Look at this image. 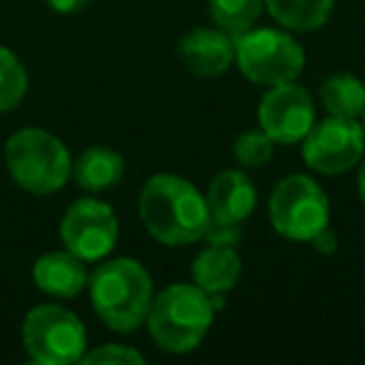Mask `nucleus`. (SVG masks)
Segmentation results:
<instances>
[{"label":"nucleus","instance_id":"f257e3e1","mask_svg":"<svg viewBox=\"0 0 365 365\" xmlns=\"http://www.w3.org/2000/svg\"><path fill=\"white\" fill-rule=\"evenodd\" d=\"M140 218L148 233L165 245H188L208 228V203L193 182L178 175H153L140 193Z\"/></svg>","mask_w":365,"mask_h":365},{"label":"nucleus","instance_id":"f03ea898","mask_svg":"<svg viewBox=\"0 0 365 365\" xmlns=\"http://www.w3.org/2000/svg\"><path fill=\"white\" fill-rule=\"evenodd\" d=\"M91 300L98 318L118 333L140 328L153 303V280L133 258H118L91 275Z\"/></svg>","mask_w":365,"mask_h":365},{"label":"nucleus","instance_id":"7ed1b4c3","mask_svg":"<svg viewBox=\"0 0 365 365\" xmlns=\"http://www.w3.org/2000/svg\"><path fill=\"white\" fill-rule=\"evenodd\" d=\"M213 305L198 285L175 283L153 298L148 310V330L165 353H190L205 338L213 323Z\"/></svg>","mask_w":365,"mask_h":365},{"label":"nucleus","instance_id":"20e7f679","mask_svg":"<svg viewBox=\"0 0 365 365\" xmlns=\"http://www.w3.org/2000/svg\"><path fill=\"white\" fill-rule=\"evenodd\" d=\"M6 165L13 180L36 195L58 193L73 173L68 148L41 128H23L8 138Z\"/></svg>","mask_w":365,"mask_h":365},{"label":"nucleus","instance_id":"39448f33","mask_svg":"<svg viewBox=\"0 0 365 365\" xmlns=\"http://www.w3.org/2000/svg\"><path fill=\"white\" fill-rule=\"evenodd\" d=\"M23 345L36 363L71 365L86 353V328L68 308L43 303L23 320Z\"/></svg>","mask_w":365,"mask_h":365},{"label":"nucleus","instance_id":"423d86ee","mask_svg":"<svg viewBox=\"0 0 365 365\" xmlns=\"http://www.w3.org/2000/svg\"><path fill=\"white\" fill-rule=\"evenodd\" d=\"M270 220L275 230L290 240H313L328 228V195L308 175H288L270 195Z\"/></svg>","mask_w":365,"mask_h":365},{"label":"nucleus","instance_id":"0eeeda50","mask_svg":"<svg viewBox=\"0 0 365 365\" xmlns=\"http://www.w3.org/2000/svg\"><path fill=\"white\" fill-rule=\"evenodd\" d=\"M233 46L240 73L260 86L290 83L303 71V48L283 31H245Z\"/></svg>","mask_w":365,"mask_h":365},{"label":"nucleus","instance_id":"6e6552de","mask_svg":"<svg viewBox=\"0 0 365 365\" xmlns=\"http://www.w3.org/2000/svg\"><path fill=\"white\" fill-rule=\"evenodd\" d=\"M365 133L355 118H325L303 138V160L323 175H338L363 158Z\"/></svg>","mask_w":365,"mask_h":365},{"label":"nucleus","instance_id":"1a4fd4ad","mask_svg":"<svg viewBox=\"0 0 365 365\" xmlns=\"http://www.w3.org/2000/svg\"><path fill=\"white\" fill-rule=\"evenodd\" d=\"M61 238L66 248L83 263L101 260L118 243V218L108 203L83 198L73 203L63 215Z\"/></svg>","mask_w":365,"mask_h":365},{"label":"nucleus","instance_id":"9d476101","mask_svg":"<svg viewBox=\"0 0 365 365\" xmlns=\"http://www.w3.org/2000/svg\"><path fill=\"white\" fill-rule=\"evenodd\" d=\"M260 128L273 143L293 145L300 143L313 128V101L308 91L290 83H278L273 91H268L260 101Z\"/></svg>","mask_w":365,"mask_h":365},{"label":"nucleus","instance_id":"9b49d317","mask_svg":"<svg viewBox=\"0 0 365 365\" xmlns=\"http://www.w3.org/2000/svg\"><path fill=\"white\" fill-rule=\"evenodd\" d=\"M233 56L235 48L230 38L208 28H198L178 43V58L182 68L198 78H215L225 73L233 63Z\"/></svg>","mask_w":365,"mask_h":365},{"label":"nucleus","instance_id":"f8f14e48","mask_svg":"<svg viewBox=\"0 0 365 365\" xmlns=\"http://www.w3.org/2000/svg\"><path fill=\"white\" fill-rule=\"evenodd\" d=\"M255 188L250 178L240 170H225L210 182L208 190V215L213 223L240 225L255 208Z\"/></svg>","mask_w":365,"mask_h":365},{"label":"nucleus","instance_id":"ddd939ff","mask_svg":"<svg viewBox=\"0 0 365 365\" xmlns=\"http://www.w3.org/2000/svg\"><path fill=\"white\" fill-rule=\"evenodd\" d=\"M33 280L53 298H76L88 283L86 265L71 250H53L36 260Z\"/></svg>","mask_w":365,"mask_h":365},{"label":"nucleus","instance_id":"4468645a","mask_svg":"<svg viewBox=\"0 0 365 365\" xmlns=\"http://www.w3.org/2000/svg\"><path fill=\"white\" fill-rule=\"evenodd\" d=\"M193 278L203 293H228L240 278V258L233 245H208L193 263Z\"/></svg>","mask_w":365,"mask_h":365},{"label":"nucleus","instance_id":"2eb2a0df","mask_svg":"<svg viewBox=\"0 0 365 365\" xmlns=\"http://www.w3.org/2000/svg\"><path fill=\"white\" fill-rule=\"evenodd\" d=\"M125 173V160L120 153L110 148H88L76 163H73V175L78 185L91 193H101L113 185H118Z\"/></svg>","mask_w":365,"mask_h":365},{"label":"nucleus","instance_id":"dca6fc26","mask_svg":"<svg viewBox=\"0 0 365 365\" xmlns=\"http://www.w3.org/2000/svg\"><path fill=\"white\" fill-rule=\"evenodd\" d=\"M270 16L288 31H318L333 13V0H265Z\"/></svg>","mask_w":365,"mask_h":365},{"label":"nucleus","instance_id":"f3484780","mask_svg":"<svg viewBox=\"0 0 365 365\" xmlns=\"http://www.w3.org/2000/svg\"><path fill=\"white\" fill-rule=\"evenodd\" d=\"M320 101L335 118H358L365 108V86L355 76H333L320 86Z\"/></svg>","mask_w":365,"mask_h":365},{"label":"nucleus","instance_id":"a211bd4d","mask_svg":"<svg viewBox=\"0 0 365 365\" xmlns=\"http://www.w3.org/2000/svg\"><path fill=\"white\" fill-rule=\"evenodd\" d=\"M265 0H210V18L220 31L243 36L263 13Z\"/></svg>","mask_w":365,"mask_h":365},{"label":"nucleus","instance_id":"6ab92c4d","mask_svg":"<svg viewBox=\"0 0 365 365\" xmlns=\"http://www.w3.org/2000/svg\"><path fill=\"white\" fill-rule=\"evenodd\" d=\"M28 93V73L21 58L0 46V113L16 110Z\"/></svg>","mask_w":365,"mask_h":365},{"label":"nucleus","instance_id":"aec40b11","mask_svg":"<svg viewBox=\"0 0 365 365\" xmlns=\"http://www.w3.org/2000/svg\"><path fill=\"white\" fill-rule=\"evenodd\" d=\"M233 153H235V158H238L240 165L260 168L273 158V140H270L263 130L243 133V135L235 140Z\"/></svg>","mask_w":365,"mask_h":365},{"label":"nucleus","instance_id":"412c9836","mask_svg":"<svg viewBox=\"0 0 365 365\" xmlns=\"http://www.w3.org/2000/svg\"><path fill=\"white\" fill-rule=\"evenodd\" d=\"M83 363H103V365H125V363H135L140 365L143 363V355L138 350L128 348V345H120V343H108V345H101V348L91 350V353H83Z\"/></svg>","mask_w":365,"mask_h":365},{"label":"nucleus","instance_id":"4be33fe9","mask_svg":"<svg viewBox=\"0 0 365 365\" xmlns=\"http://www.w3.org/2000/svg\"><path fill=\"white\" fill-rule=\"evenodd\" d=\"M203 238L210 245H238L240 240V225L235 223H213L208 220V228H205Z\"/></svg>","mask_w":365,"mask_h":365},{"label":"nucleus","instance_id":"5701e85b","mask_svg":"<svg viewBox=\"0 0 365 365\" xmlns=\"http://www.w3.org/2000/svg\"><path fill=\"white\" fill-rule=\"evenodd\" d=\"M313 243H315V250H318V253H323V255H330V253H335V250H338V238H335V233H333V230H328V228L320 230V233L313 238Z\"/></svg>","mask_w":365,"mask_h":365},{"label":"nucleus","instance_id":"b1692460","mask_svg":"<svg viewBox=\"0 0 365 365\" xmlns=\"http://www.w3.org/2000/svg\"><path fill=\"white\" fill-rule=\"evenodd\" d=\"M48 6L56 13H63V16H71V13L83 11L86 6H91L93 0H46Z\"/></svg>","mask_w":365,"mask_h":365},{"label":"nucleus","instance_id":"393cba45","mask_svg":"<svg viewBox=\"0 0 365 365\" xmlns=\"http://www.w3.org/2000/svg\"><path fill=\"white\" fill-rule=\"evenodd\" d=\"M358 188H360V198H363V203H365V163H363V168H360V175H358Z\"/></svg>","mask_w":365,"mask_h":365},{"label":"nucleus","instance_id":"a878e982","mask_svg":"<svg viewBox=\"0 0 365 365\" xmlns=\"http://www.w3.org/2000/svg\"><path fill=\"white\" fill-rule=\"evenodd\" d=\"M363 133H365V108H363Z\"/></svg>","mask_w":365,"mask_h":365}]
</instances>
